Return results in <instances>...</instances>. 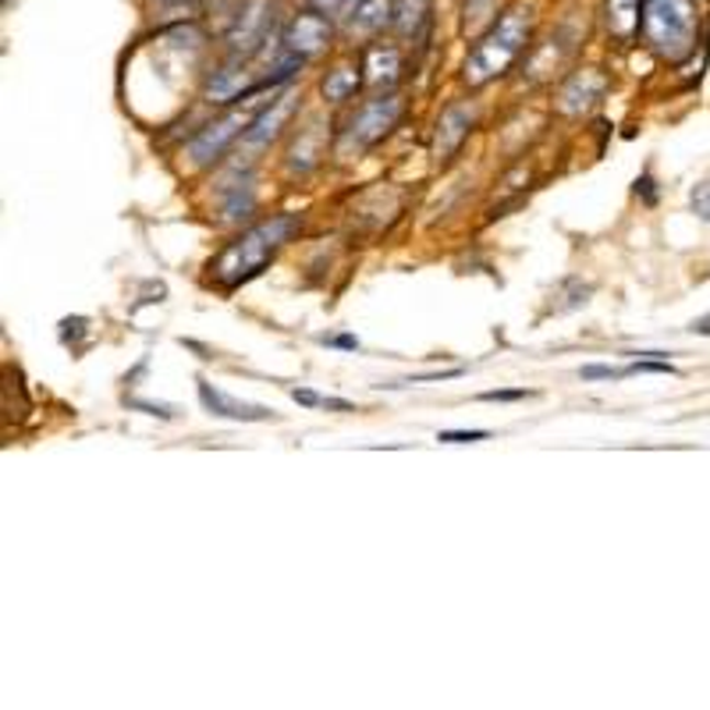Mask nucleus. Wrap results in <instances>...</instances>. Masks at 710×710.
I'll use <instances>...</instances> for the list:
<instances>
[{
    "label": "nucleus",
    "mask_w": 710,
    "mask_h": 710,
    "mask_svg": "<svg viewBox=\"0 0 710 710\" xmlns=\"http://www.w3.org/2000/svg\"><path fill=\"white\" fill-rule=\"evenodd\" d=\"M298 228H302L298 214H278L270 221H260L249 232H241L232 246L210 263L214 281H221L224 289H238V284L252 281L284 246H289Z\"/></svg>",
    "instance_id": "1"
},
{
    "label": "nucleus",
    "mask_w": 710,
    "mask_h": 710,
    "mask_svg": "<svg viewBox=\"0 0 710 710\" xmlns=\"http://www.w3.org/2000/svg\"><path fill=\"white\" fill-rule=\"evenodd\" d=\"M530 25L533 14L526 8H508L487 33L476 40V47L465 57V82L470 86H487L497 75H505L519 60V54L530 43Z\"/></svg>",
    "instance_id": "2"
},
{
    "label": "nucleus",
    "mask_w": 710,
    "mask_h": 710,
    "mask_svg": "<svg viewBox=\"0 0 710 710\" xmlns=\"http://www.w3.org/2000/svg\"><path fill=\"white\" fill-rule=\"evenodd\" d=\"M643 40L664 60H683L697 43V14L689 0H643Z\"/></svg>",
    "instance_id": "3"
},
{
    "label": "nucleus",
    "mask_w": 710,
    "mask_h": 710,
    "mask_svg": "<svg viewBox=\"0 0 710 710\" xmlns=\"http://www.w3.org/2000/svg\"><path fill=\"white\" fill-rule=\"evenodd\" d=\"M402 114H405V100L395 93L362 103V108L349 117V128H345V149L362 154V149H373L376 143H384L387 135L398 128Z\"/></svg>",
    "instance_id": "4"
},
{
    "label": "nucleus",
    "mask_w": 710,
    "mask_h": 710,
    "mask_svg": "<svg viewBox=\"0 0 710 710\" xmlns=\"http://www.w3.org/2000/svg\"><path fill=\"white\" fill-rule=\"evenodd\" d=\"M274 33V4L270 0H246L238 8L228 29V50L235 60H249L267 47V36Z\"/></svg>",
    "instance_id": "5"
},
{
    "label": "nucleus",
    "mask_w": 710,
    "mask_h": 710,
    "mask_svg": "<svg viewBox=\"0 0 710 710\" xmlns=\"http://www.w3.org/2000/svg\"><path fill=\"white\" fill-rule=\"evenodd\" d=\"M260 111H232L228 117L214 121V125H206L200 135H192V143L185 146V157L195 168H206V164H214L224 157V149H228L235 139L249 132V125L256 121Z\"/></svg>",
    "instance_id": "6"
},
{
    "label": "nucleus",
    "mask_w": 710,
    "mask_h": 710,
    "mask_svg": "<svg viewBox=\"0 0 710 710\" xmlns=\"http://www.w3.org/2000/svg\"><path fill=\"white\" fill-rule=\"evenodd\" d=\"M330 40H335V22L320 11H302L289 22V29H284L281 50H289L302 60H313V57L327 54Z\"/></svg>",
    "instance_id": "7"
},
{
    "label": "nucleus",
    "mask_w": 710,
    "mask_h": 710,
    "mask_svg": "<svg viewBox=\"0 0 710 710\" xmlns=\"http://www.w3.org/2000/svg\"><path fill=\"white\" fill-rule=\"evenodd\" d=\"M295 111H298V93H292V89H289V93H281L274 103H267V108L256 114L249 132L241 135V149H246V154L267 149L284 132V125H289V121L295 117Z\"/></svg>",
    "instance_id": "8"
},
{
    "label": "nucleus",
    "mask_w": 710,
    "mask_h": 710,
    "mask_svg": "<svg viewBox=\"0 0 710 710\" xmlns=\"http://www.w3.org/2000/svg\"><path fill=\"white\" fill-rule=\"evenodd\" d=\"M200 402H203L214 416H221V419H235V422H263V419H278V416H274V409H267V405L238 402V398H232V395H228V391H217L214 384H206V381H200Z\"/></svg>",
    "instance_id": "9"
},
{
    "label": "nucleus",
    "mask_w": 710,
    "mask_h": 710,
    "mask_svg": "<svg viewBox=\"0 0 710 710\" xmlns=\"http://www.w3.org/2000/svg\"><path fill=\"white\" fill-rule=\"evenodd\" d=\"M473 132V111L465 108H448L441 114V125H437V139H433V157L437 164H448L455 157V149L465 143V135Z\"/></svg>",
    "instance_id": "10"
},
{
    "label": "nucleus",
    "mask_w": 710,
    "mask_h": 710,
    "mask_svg": "<svg viewBox=\"0 0 710 710\" xmlns=\"http://www.w3.org/2000/svg\"><path fill=\"white\" fill-rule=\"evenodd\" d=\"M362 71H367V82L370 86L391 89V86L402 79V50L398 47H384V43H373V47H367Z\"/></svg>",
    "instance_id": "11"
},
{
    "label": "nucleus",
    "mask_w": 710,
    "mask_h": 710,
    "mask_svg": "<svg viewBox=\"0 0 710 710\" xmlns=\"http://www.w3.org/2000/svg\"><path fill=\"white\" fill-rule=\"evenodd\" d=\"M430 22H433V0H395V19H391V25L398 29V36L413 43L427 40Z\"/></svg>",
    "instance_id": "12"
},
{
    "label": "nucleus",
    "mask_w": 710,
    "mask_h": 710,
    "mask_svg": "<svg viewBox=\"0 0 710 710\" xmlns=\"http://www.w3.org/2000/svg\"><path fill=\"white\" fill-rule=\"evenodd\" d=\"M604 89H608V82H604L597 71H579L576 79L565 86V93H562L565 103H562V108L568 114H579L586 108H594V103L604 97Z\"/></svg>",
    "instance_id": "13"
},
{
    "label": "nucleus",
    "mask_w": 710,
    "mask_h": 710,
    "mask_svg": "<svg viewBox=\"0 0 710 710\" xmlns=\"http://www.w3.org/2000/svg\"><path fill=\"white\" fill-rule=\"evenodd\" d=\"M608 29L615 33V40L629 43L632 36L640 33V19H643V0H608Z\"/></svg>",
    "instance_id": "14"
},
{
    "label": "nucleus",
    "mask_w": 710,
    "mask_h": 710,
    "mask_svg": "<svg viewBox=\"0 0 710 710\" xmlns=\"http://www.w3.org/2000/svg\"><path fill=\"white\" fill-rule=\"evenodd\" d=\"M362 68L359 65H338V68H330L327 75H324V82H320V93H324V100H330V103H341V100H349L356 89L362 86Z\"/></svg>",
    "instance_id": "15"
},
{
    "label": "nucleus",
    "mask_w": 710,
    "mask_h": 710,
    "mask_svg": "<svg viewBox=\"0 0 710 710\" xmlns=\"http://www.w3.org/2000/svg\"><path fill=\"white\" fill-rule=\"evenodd\" d=\"M395 19V0H362L359 11L352 14V29L359 33H381L384 25Z\"/></svg>",
    "instance_id": "16"
},
{
    "label": "nucleus",
    "mask_w": 710,
    "mask_h": 710,
    "mask_svg": "<svg viewBox=\"0 0 710 710\" xmlns=\"http://www.w3.org/2000/svg\"><path fill=\"white\" fill-rule=\"evenodd\" d=\"M497 22V0H465V33H480L483 25Z\"/></svg>",
    "instance_id": "17"
},
{
    "label": "nucleus",
    "mask_w": 710,
    "mask_h": 710,
    "mask_svg": "<svg viewBox=\"0 0 710 710\" xmlns=\"http://www.w3.org/2000/svg\"><path fill=\"white\" fill-rule=\"evenodd\" d=\"M362 0H313V11L327 14L330 22H352V14L359 11Z\"/></svg>",
    "instance_id": "18"
},
{
    "label": "nucleus",
    "mask_w": 710,
    "mask_h": 710,
    "mask_svg": "<svg viewBox=\"0 0 710 710\" xmlns=\"http://www.w3.org/2000/svg\"><path fill=\"white\" fill-rule=\"evenodd\" d=\"M689 206H692V214H697L700 221L710 224V178H703V181H697V185H692Z\"/></svg>",
    "instance_id": "19"
},
{
    "label": "nucleus",
    "mask_w": 710,
    "mask_h": 710,
    "mask_svg": "<svg viewBox=\"0 0 710 710\" xmlns=\"http://www.w3.org/2000/svg\"><path fill=\"white\" fill-rule=\"evenodd\" d=\"M437 441H444V444H473V441H487V430H444V433H437Z\"/></svg>",
    "instance_id": "20"
},
{
    "label": "nucleus",
    "mask_w": 710,
    "mask_h": 710,
    "mask_svg": "<svg viewBox=\"0 0 710 710\" xmlns=\"http://www.w3.org/2000/svg\"><path fill=\"white\" fill-rule=\"evenodd\" d=\"M537 391H526V387H516V391H483L480 402H522V398H533Z\"/></svg>",
    "instance_id": "21"
},
{
    "label": "nucleus",
    "mask_w": 710,
    "mask_h": 710,
    "mask_svg": "<svg viewBox=\"0 0 710 710\" xmlns=\"http://www.w3.org/2000/svg\"><path fill=\"white\" fill-rule=\"evenodd\" d=\"M583 381H611V376H626V370H611V367H583L579 370Z\"/></svg>",
    "instance_id": "22"
},
{
    "label": "nucleus",
    "mask_w": 710,
    "mask_h": 710,
    "mask_svg": "<svg viewBox=\"0 0 710 710\" xmlns=\"http://www.w3.org/2000/svg\"><path fill=\"white\" fill-rule=\"evenodd\" d=\"M292 398H295L298 405H309V409H313V405H320V402H324L320 395H316V391H306V387H295V391H292Z\"/></svg>",
    "instance_id": "23"
},
{
    "label": "nucleus",
    "mask_w": 710,
    "mask_h": 710,
    "mask_svg": "<svg viewBox=\"0 0 710 710\" xmlns=\"http://www.w3.org/2000/svg\"><path fill=\"white\" fill-rule=\"evenodd\" d=\"M327 345H338V349H359L356 338H324Z\"/></svg>",
    "instance_id": "24"
},
{
    "label": "nucleus",
    "mask_w": 710,
    "mask_h": 710,
    "mask_svg": "<svg viewBox=\"0 0 710 710\" xmlns=\"http://www.w3.org/2000/svg\"><path fill=\"white\" fill-rule=\"evenodd\" d=\"M160 4H192V0H160Z\"/></svg>",
    "instance_id": "25"
}]
</instances>
